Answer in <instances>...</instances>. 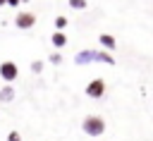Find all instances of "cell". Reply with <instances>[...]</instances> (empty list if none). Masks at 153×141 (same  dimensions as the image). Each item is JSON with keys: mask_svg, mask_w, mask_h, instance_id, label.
Segmentation results:
<instances>
[{"mask_svg": "<svg viewBox=\"0 0 153 141\" xmlns=\"http://www.w3.org/2000/svg\"><path fill=\"white\" fill-rule=\"evenodd\" d=\"M12 96H14V93H12V88H2V93H0V98H2V100H10Z\"/></svg>", "mask_w": 153, "mask_h": 141, "instance_id": "277c9868", "label": "cell"}, {"mask_svg": "<svg viewBox=\"0 0 153 141\" xmlns=\"http://www.w3.org/2000/svg\"><path fill=\"white\" fill-rule=\"evenodd\" d=\"M100 41H103V45H108V48H115V41H112L110 36H103Z\"/></svg>", "mask_w": 153, "mask_h": 141, "instance_id": "5b68a950", "label": "cell"}, {"mask_svg": "<svg viewBox=\"0 0 153 141\" xmlns=\"http://www.w3.org/2000/svg\"><path fill=\"white\" fill-rule=\"evenodd\" d=\"M0 74H2V79H14L17 76V65H12V62H5L2 67H0Z\"/></svg>", "mask_w": 153, "mask_h": 141, "instance_id": "3957f363", "label": "cell"}, {"mask_svg": "<svg viewBox=\"0 0 153 141\" xmlns=\"http://www.w3.org/2000/svg\"><path fill=\"white\" fill-rule=\"evenodd\" d=\"M81 127H84V131H86L88 136H100V134L105 131V119L98 117V115H88V117L81 122Z\"/></svg>", "mask_w": 153, "mask_h": 141, "instance_id": "6da1fadb", "label": "cell"}, {"mask_svg": "<svg viewBox=\"0 0 153 141\" xmlns=\"http://www.w3.org/2000/svg\"><path fill=\"white\" fill-rule=\"evenodd\" d=\"M105 93V81L103 79H93L88 86H86V96L88 98H100Z\"/></svg>", "mask_w": 153, "mask_h": 141, "instance_id": "7a4b0ae2", "label": "cell"}, {"mask_svg": "<svg viewBox=\"0 0 153 141\" xmlns=\"http://www.w3.org/2000/svg\"><path fill=\"white\" fill-rule=\"evenodd\" d=\"M7 141H19V134H14V131H12V134L7 136Z\"/></svg>", "mask_w": 153, "mask_h": 141, "instance_id": "8992f818", "label": "cell"}]
</instances>
